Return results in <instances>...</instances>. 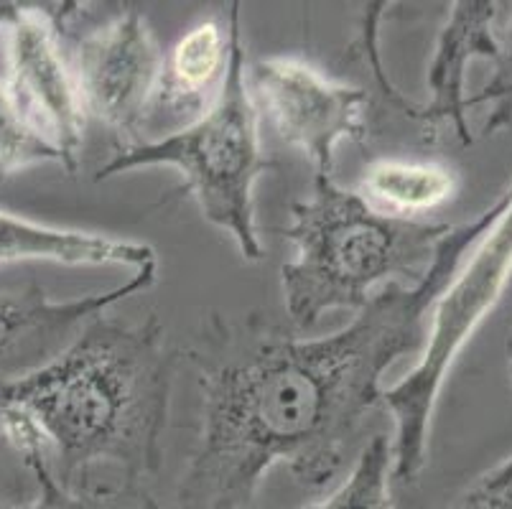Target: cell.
<instances>
[{
    "label": "cell",
    "instance_id": "obj_6",
    "mask_svg": "<svg viewBox=\"0 0 512 509\" xmlns=\"http://www.w3.org/2000/svg\"><path fill=\"white\" fill-rule=\"evenodd\" d=\"M77 11L79 3H0L8 97L69 174L79 166L87 125L64 44V23Z\"/></svg>",
    "mask_w": 512,
    "mask_h": 509
},
{
    "label": "cell",
    "instance_id": "obj_5",
    "mask_svg": "<svg viewBox=\"0 0 512 509\" xmlns=\"http://www.w3.org/2000/svg\"><path fill=\"white\" fill-rule=\"evenodd\" d=\"M510 283L512 186L507 189V204L497 222L484 232L469 263L456 270L436 301L421 362L408 372L406 380L383 390V403L395 420L393 476L398 482L413 484L426 469L431 418L446 375Z\"/></svg>",
    "mask_w": 512,
    "mask_h": 509
},
{
    "label": "cell",
    "instance_id": "obj_4",
    "mask_svg": "<svg viewBox=\"0 0 512 509\" xmlns=\"http://www.w3.org/2000/svg\"><path fill=\"white\" fill-rule=\"evenodd\" d=\"M227 26L230 64L212 105L176 133L118 148L115 156L100 166L97 181L136 168H176L181 176L176 191L192 196L202 217L235 240L242 258L258 263L263 258V242L255 224V184L271 171L273 163L260 148L258 107L248 87L240 3H232L227 11Z\"/></svg>",
    "mask_w": 512,
    "mask_h": 509
},
{
    "label": "cell",
    "instance_id": "obj_7",
    "mask_svg": "<svg viewBox=\"0 0 512 509\" xmlns=\"http://www.w3.org/2000/svg\"><path fill=\"white\" fill-rule=\"evenodd\" d=\"M64 44L87 118L125 140L146 130L166 59L146 16L125 8Z\"/></svg>",
    "mask_w": 512,
    "mask_h": 509
},
{
    "label": "cell",
    "instance_id": "obj_15",
    "mask_svg": "<svg viewBox=\"0 0 512 509\" xmlns=\"http://www.w3.org/2000/svg\"><path fill=\"white\" fill-rule=\"evenodd\" d=\"M390 474H393V443L385 436H372L342 487L327 502L311 504L306 509H393Z\"/></svg>",
    "mask_w": 512,
    "mask_h": 509
},
{
    "label": "cell",
    "instance_id": "obj_16",
    "mask_svg": "<svg viewBox=\"0 0 512 509\" xmlns=\"http://www.w3.org/2000/svg\"><path fill=\"white\" fill-rule=\"evenodd\" d=\"M39 163L62 166V156L23 123L8 97L6 84H0V181H6L21 168L39 166Z\"/></svg>",
    "mask_w": 512,
    "mask_h": 509
},
{
    "label": "cell",
    "instance_id": "obj_11",
    "mask_svg": "<svg viewBox=\"0 0 512 509\" xmlns=\"http://www.w3.org/2000/svg\"><path fill=\"white\" fill-rule=\"evenodd\" d=\"M230 64L227 18H204L184 31L164 59L153 118L171 112L174 118L197 120L220 92ZM151 118V120H153Z\"/></svg>",
    "mask_w": 512,
    "mask_h": 509
},
{
    "label": "cell",
    "instance_id": "obj_8",
    "mask_svg": "<svg viewBox=\"0 0 512 509\" xmlns=\"http://www.w3.org/2000/svg\"><path fill=\"white\" fill-rule=\"evenodd\" d=\"M248 87L258 112L263 110L288 146L299 148L332 176L339 143L367 138L370 97L362 87L334 82L296 56H265L248 67Z\"/></svg>",
    "mask_w": 512,
    "mask_h": 509
},
{
    "label": "cell",
    "instance_id": "obj_13",
    "mask_svg": "<svg viewBox=\"0 0 512 509\" xmlns=\"http://www.w3.org/2000/svg\"><path fill=\"white\" fill-rule=\"evenodd\" d=\"M459 191V176L436 161L380 158L365 168L360 196L377 212L408 219L451 202Z\"/></svg>",
    "mask_w": 512,
    "mask_h": 509
},
{
    "label": "cell",
    "instance_id": "obj_18",
    "mask_svg": "<svg viewBox=\"0 0 512 509\" xmlns=\"http://www.w3.org/2000/svg\"><path fill=\"white\" fill-rule=\"evenodd\" d=\"M482 100H495V112L487 120V133H495V130L505 128L512 123V46L510 54L497 59V74L492 77V82L487 84V90L477 97V102Z\"/></svg>",
    "mask_w": 512,
    "mask_h": 509
},
{
    "label": "cell",
    "instance_id": "obj_12",
    "mask_svg": "<svg viewBox=\"0 0 512 509\" xmlns=\"http://www.w3.org/2000/svg\"><path fill=\"white\" fill-rule=\"evenodd\" d=\"M21 260H46L59 265H120L133 270L158 268L156 250L143 242L46 227L0 209V265Z\"/></svg>",
    "mask_w": 512,
    "mask_h": 509
},
{
    "label": "cell",
    "instance_id": "obj_9",
    "mask_svg": "<svg viewBox=\"0 0 512 509\" xmlns=\"http://www.w3.org/2000/svg\"><path fill=\"white\" fill-rule=\"evenodd\" d=\"M156 270H136L123 286L54 301L39 283L0 288V382L39 370L69 347L87 321L156 283Z\"/></svg>",
    "mask_w": 512,
    "mask_h": 509
},
{
    "label": "cell",
    "instance_id": "obj_1",
    "mask_svg": "<svg viewBox=\"0 0 512 509\" xmlns=\"http://www.w3.org/2000/svg\"><path fill=\"white\" fill-rule=\"evenodd\" d=\"M505 204L507 191L451 227L416 286L380 288L337 334L293 339L258 316H212L189 347L202 431L176 509H245L273 466L309 489L332 484L367 413L383 403L385 370L426 342L428 314Z\"/></svg>",
    "mask_w": 512,
    "mask_h": 509
},
{
    "label": "cell",
    "instance_id": "obj_17",
    "mask_svg": "<svg viewBox=\"0 0 512 509\" xmlns=\"http://www.w3.org/2000/svg\"><path fill=\"white\" fill-rule=\"evenodd\" d=\"M444 509H512V456L484 471Z\"/></svg>",
    "mask_w": 512,
    "mask_h": 509
},
{
    "label": "cell",
    "instance_id": "obj_19",
    "mask_svg": "<svg viewBox=\"0 0 512 509\" xmlns=\"http://www.w3.org/2000/svg\"><path fill=\"white\" fill-rule=\"evenodd\" d=\"M512 286V283H510ZM507 357H510V382H512V342H510V349H507Z\"/></svg>",
    "mask_w": 512,
    "mask_h": 509
},
{
    "label": "cell",
    "instance_id": "obj_3",
    "mask_svg": "<svg viewBox=\"0 0 512 509\" xmlns=\"http://www.w3.org/2000/svg\"><path fill=\"white\" fill-rule=\"evenodd\" d=\"M449 230V224L377 212L360 191L316 174L309 199L291 207L286 230L293 245V258L281 270L288 316L309 329L337 308L360 311L390 283L416 286Z\"/></svg>",
    "mask_w": 512,
    "mask_h": 509
},
{
    "label": "cell",
    "instance_id": "obj_10",
    "mask_svg": "<svg viewBox=\"0 0 512 509\" xmlns=\"http://www.w3.org/2000/svg\"><path fill=\"white\" fill-rule=\"evenodd\" d=\"M500 3L490 0H459L454 3L436 41L434 59L428 67L426 87L431 92L423 107L413 110L416 123L428 130L451 125L464 146L472 143L467 123L469 100L464 95V79L472 59H500L502 49L495 39V23Z\"/></svg>",
    "mask_w": 512,
    "mask_h": 509
},
{
    "label": "cell",
    "instance_id": "obj_2",
    "mask_svg": "<svg viewBox=\"0 0 512 509\" xmlns=\"http://www.w3.org/2000/svg\"><path fill=\"white\" fill-rule=\"evenodd\" d=\"M176 362L158 316L105 311L39 370L0 382V438L44 456L64 487H87L105 464L143 484L164 464Z\"/></svg>",
    "mask_w": 512,
    "mask_h": 509
},
{
    "label": "cell",
    "instance_id": "obj_14",
    "mask_svg": "<svg viewBox=\"0 0 512 509\" xmlns=\"http://www.w3.org/2000/svg\"><path fill=\"white\" fill-rule=\"evenodd\" d=\"M21 459L34 474L39 492L21 507L0 504V509H161L143 489V484L123 482L118 487H97V484L64 487L62 482H57V476L51 474L41 454H26Z\"/></svg>",
    "mask_w": 512,
    "mask_h": 509
}]
</instances>
